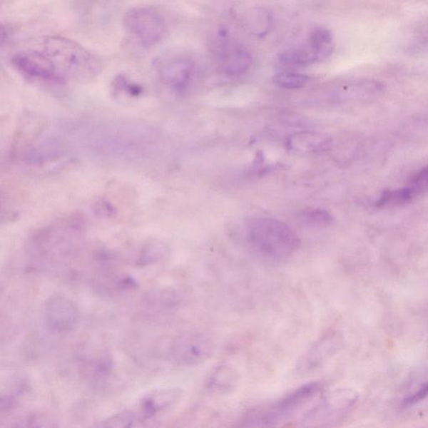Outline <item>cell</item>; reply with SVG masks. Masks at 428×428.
<instances>
[{"label":"cell","instance_id":"4","mask_svg":"<svg viewBox=\"0 0 428 428\" xmlns=\"http://www.w3.org/2000/svg\"><path fill=\"white\" fill-rule=\"evenodd\" d=\"M357 395L352 390L337 389L325 394L316 404L300 417V427H330L342 421L356 403Z\"/></svg>","mask_w":428,"mask_h":428},{"label":"cell","instance_id":"17","mask_svg":"<svg viewBox=\"0 0 428 428\" xmlns=\"http://www.w3.org/2000/svg\"><path fill=\"white\" fill-rule=\"evenodd\" d=\"M300 218L305 225L311 227L325 228L332 225L333 222L332 214L320 208L305 209L300 214Z\"/></svg>","mask_w":428,"mask_h":428},{"label":"cell","instance_id":"2","mask_svg":"<svg viewBox=\"0 0 428 428\" xmlns=\"http://www.w3.org/2000/svg\"><path fill=\"white\" fill-rule=\"evenodd\" d=\"M248 240L257 255L266 261L278 264L290 259L301 245L297 233L286 223L270 218L252 222Z\"/></svg>","mask_w":428,"mask_h":428},{"label":"cell","instance_id":"5","mask_svg":"<svg viewBox=\"0 0 428 428\" xmlns=\"http://www.w3.org/2000/svg\"><path fill=\"white\" fill-rule=\"evenodd\" d=\"M126 32L143 47H152L163 40L168 26L163 14L149 6L135 7L123 19Z\"/></svg>","mask_w":428,"mask_h":428},{"label":"cell","instance_id":"7","mask_svg":"<svg viewBox=\"0 0 428 428\" xmlns=\"http://www.w3.org/2000/svg\"><path fill=\"white\" fill-rule=\"evenodd\" d=\"M160 81L177 93L186 92L193 84L197 66L190 58L182 55H166L156 62Z\"/></svg>","mask_w":428,"mask_h":428},{"label":"cell","instance_id":"15","mask_svg":"<svg viewBox=\"0 0 428 428\" xmlns=\"http://www.w3.org/2000/svg\"><path fill=\"white\" fill-rule=\"evenodd\" d=\"M243 21L247 30L257 37H264L273 26L272 14L263 8L250 9L245 14Z\"/></svg>","mask_w":428,"mask_h":428},{"label":"cell","instance_id":"11","mask_svg":"<svg viewBox=\"0 0 428 428\" xmlns=\"http://www.w3.org/2000/svg\"><path fill=\"white\" fill-rule=\"evenodd\" d=\"M253 59L250 53L242 47L228 45L223 49L221 70L228 77H238L250 69Z\"/></svg>","mask_w":428,"mask_h":428},{"label":"cell","instance_id":"8","mask_svg":"<svg viewBox=\"0 0 428 428\" xmlns=\"http://www.w3.org/2000/svg\"><path fill=\"white\" fill-rule=\"evenodd\" d=\"M213 343L205 335L189 334L180 335L170 347V357L179 366L192 367L210 357Z\"/></svg>","mask_w":428,"mask_h":428},{"label":"cell","instance_id":"18","mask_svg":"<svg viewBox=\"0 0 428 428\" xmlns=\"http://www.w3.org/2000/svg\"><path fill=\"white\" fill-rule=\"evenodd\" d=\"M273 81L281 88L298 90L307 85L309 77L299 73L281 72L274 76Z\"/></svg>","mask_w":428,"mask_h":428},{"label":"cell","instance_id":"9","mask_svg":"<svg viewBox=\"0 0 428 428\" xmlns=\"http://www.w3.org/2000/svg\"><path fill=\"white\" fill-rule=\"evenodd\" d=\"M44 316L49 329L59 334L74 330L79 320V311L74 302L64 295H53L44 305Z\"/></svg>","mask_w":428,"mask_h":428},{"label":"cell","instance_id":"3","mask_svg":"<svg viewBox=\"0 0 428 428\" xmlns=\"http://www.w3.org/2000/svg\"><path fill=\"white\" fill-rule=\"evenodd\" d=\"M323 390L320 382H310L296 388L278 401L248 413L243 425L253 427H278L292 419Z\"/></svg>","mask_w":428,"mask_h":428},{"label":"cell","instance_id":"20","mask_svg":"<svg viewBox=\"0 0 428 428\" xmlns=\"http://www.w3.org/2000/svg\"><path fill=\"white\" fill-rule=\"evenodd\" d=\"M407 187L415 199L425 195L428 193V166L413 175Z\"/></svg>","mask_w":428,"mask_h":428},{"label":"cell","instance_id":"12","mask_svg":"<svg viewBox=\"0 0 428 428\" xmlns=\"http://www.w3.org/2000/svg\"><path fill=\"white\" fill-rule=\"evenodd\" d=\"M183 396V391L179 388H164L154 391L146 396L142 402L143 418H149L169 409L178 403Z\"/></svg>","mask_w":428,"mask_h":428},{"label":"cell","instance_id":"14","mask_svg":"<svg viewBox=\"0 0 428 428\" xmlns=\"http://www.w3.org/2000/svg\"><path fill=\"white\" fill-rule=\"evenodd\" d=\"M238 381L236 370L228 365H222L209 376L207 387L214 393L225 394L236 387Z\"/></svg>","mask_w":428,"mask_h":428},{"label":"cell","instance_id":"21","mask_svg":"<svg viewBox=\"0 0 428 428\" xmlns=\"http://www.w3.org/2000/svg\"><path fill=\"white\" fill-rule=\"evenodd\" d=\"M139 420V417L134 412L124 411L107 418L106 420L100 423L98 427H128L135 425V422Z\"/></svg>","mask_w":428,"mask_h":428},{"label":"cell","instance_id":"13","mask_svg":"<svg viewBox=\"0 0 428 428\" xmlns=\"http://www.w3.org/2000/svg\"><path fill=\"white\" fill-rule=\"evenodd\" d=\"M329 144V138L315 131H301L292 135L288 143L290 150L299 153L320 152Z\"/></svg>","mask_w":428,"mask_h":428},{"label":"cell","instance_id":"10","mask_svg":"<svg viewBox=\"0 0 428 428\" xmlns=\"http://www.w3.org/2000/svg\"><path fill=\"white\" fill-rule=\"evenodd\" d=\"M337 342V335L333 332L325 334L320 337L300 357L296 367L297 372L301 374H307L322 367L334 353Z\"/></svg>","mask_w":428,"mask_h":428},{"label":"cell","instance_id":"19","mask_svg":"<svg viewBox=\"0 0 428 428\" xmlns=\"http://www.w3.org/2000/svg\"><path fill=\"white\" fill-rule=\"evenodd\" d=\"M417 379L419 382H415V385L412 384L410 390L403 399V405L415 404L428 396V372L422 374V380L420 377Z\"/></svg>","mask_w":428,"mask_h":428},{"label":"cell","instance_id":"6","mask_svg":"<svg viewBox=\"0 0 428 428\" xmlns=\"http://www.w3.org/2000/svg\"><path fill=\"white\" fill-rule=\"evenodd\" d=\"M333 49L332 32L323 27L316 28L301 45L282 53L280 61L293 66L312 65L327 59L332 55Z\"/></svg>","mask_w":428,"mask_h":428},{"label":"cell","instance_id":"22","mask_svg":"<svg viewBox=\"0 0 428 428\" xmlns=\"http://www.w3.org/2000/svg\"><path fill=\"white\" fill-rule=\"evenodd\" d=\"M164 255V247L159 244H152L145 248L138 259L140 266H147L155 264L162 259Z\"/></svg>","mask_w":428,"mask_h":428},{"label":"cell","instance_id":"16","mask_svg":"<svg viewBox=\"0 0 428 428\" xmlns=\"http://www.w3.org/2000/svg\"><path fill=\"white\" fill-rule=\"evenodd\" d=\"M412 193L407 186L383 192L374 203L377 208H393L404 205L414 200Z\"/></svg>","mask_w":428,"mask_h":428},{"label":"cell","instance_id":"1","mask_svg":"<svg viewBox=\"0 0 428 428\" xmlns=\"http://www.w3.org/2000/svg\"><path fill=\"white\" fill-rule=\"evenodd\" d=\"M12 65L31 79L65 83L87 81L101 70L100 58L70 39L50 36L14 54Z\"/></svg>","mask_w":428,"mask_h":428}]
</instances>
